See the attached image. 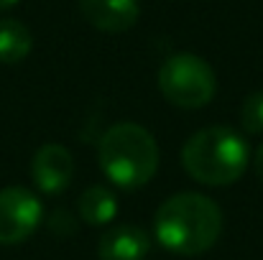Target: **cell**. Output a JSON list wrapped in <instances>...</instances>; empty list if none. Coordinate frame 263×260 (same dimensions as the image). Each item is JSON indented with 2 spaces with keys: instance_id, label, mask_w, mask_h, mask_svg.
Here are the masks:
<instances>
[{
  "instance_id": "52a82bcc",
  "label": "cell",
  "mask_w": 263,
  "mask_h": 260,
  "mask_svg": "<svg viewBox=\"0 0 263 260\" xmlns=\"http://www.w3.org/2000/svg\"><path fill=\"white\" fill-rule=\"evenodd\" d=\"M80 13L92 28L105 33H123L141 18L138 0H80Z\"/></svg>"
},
{
  "instance_id": "8fae6325",
  "label": "cell",
  "mask_w": 263,
  "mask_h": 260,
  "mask_svg": "<svg viewBox=\"0 0 263 260\" xmlns=\"http://www.w3.org/2000/svg\"><path fill=\"white\" fill-rule=\"evenodd\" d=\"M240 125L251 135L263 133V92H253L240 105Z\"/></svg>"
},
{
  "instance_id": "ba28073f",
  "label": "cell",
  "mask_w": 263,
  "mask_h": 260,
  "mask_svg": "<svg viewBox=\"0 0 263 260\" xmlns=\"http://www.w3.org/2000/svg\"><path fill=\"white\" fill-rule=\"evenodd\" d=\"M151 250V237L143 227L115 225L97 243L100 260H143Z\"/></svg>"
},
{
  "instance_id": "7c38bea8",
  "label": "cell",
  "mask_w": 263,
  "mask_h": 260,
  "mask_svg": "<svg viewBox=\"0 0 263 260\" xmlns=\"http://www.w3.org/2000/svg\"><path fill=\"white\" fill-rule=\"evenodd\" d=\"M253 169H256V176L263 181V143L258 146V151H256V156H253Z\"/></svg>"
},
{
  "instance_id": "4fadbf2b",
  "label": "cell",
  "mask_w": 263,
  "mask_h": 260,
  "mask_svg": "<svg viewBox=\"0 0 263 260\" xmlns=\"http://www.w3.org/2000/svg\"><path fill=\"white\" fill-rule=\"evenodd\" d=\"M18 0H0V10H5V8H13Z\"/></svg>"
},
{
  "instance_id": "7a4b0ae2",
  "label": "cell",
  "mask_w": 263,
  "mask_h": 260,
  "mask_svg": "<svg viewBox=\"0 0 263 260\" xmlns=\"http://www.w3.org/2000/svg\"><path fill=\"white\" fill-rule=\"evenodd\" d=\"M159 143L138 123L110 125L97 143V161L102 173L118 189H141L159 171Z\"/></svg>"
},
{
  "instance_id": "9c48e42d",
  "label": "cell",
  "mask_w": 263,
  "mask_h": 260,
  "mask_svg": "<svg viewBox=\"0 0 263 260\" xmlns=\"http://www.w3.org/2000/svg\"><path fill=\"white\" fill-rule=\"evenodd\" d=\"M77 209H80V217L87 225L102 227V225H107V222L115 219V214H118V199H115V194L107 186L92 184V186H87L82 191V196L77 202Z\"/></svg>"
},
{
  "instance_id": "3957f363",
  "label": "cell",
  "mask_w": 263,
  "mask_h": 260,
  "mask_svg": "<svg viewBox=\"0 0 263 260\" xmlns=\"http://www.w3.org/2000/svg\"><path fill=\"white\" fill-rule=\"evenodd\" d=\"M184 171L204 186H230L251 164L248 143L228 125L202 128L181 148Z\"/></svg>"
},
{
  "instance_id": "30bf717a",
  "label": "cell",
  "mask_w": 263,
  "mask_h": 260,
  "mask_svg": "<svg viewBox=\"0 0 263 260\" xmlns=\"http://www.w3.org/2000/svg\"><path fill=\"white\" fill-rule=\"evenodd\" d=\"M33 36L15 18H0V64H18L31 54Z\"/></svg>"
},
{
  "instance_id": "8992f818",
  "label": "cell",
  "mask_w": 263,
  "mask_h": 260,
  "mask_svg": "<svg viewBox=\"0 0 263 260\" xmlns=\"http://www.w3.org/2000/svg\"><path fill=\"white\" fill-rule=\"evenodd\" d=\"M31 178L44 194H62L74 178V158L59 143H46L31 161Z\"/></svg>"
},
{
  "instance_id": "6da1fadb",
  "label": "cell",
  "mask_w": 263,
  "mask_h": 260,
  "mask_svg": "<svg viewBox=\"0 0 263 260\" xmlns=\"http://www.w3.org/2000/svg\"><path fill=\"white\" fill-rule=\"evenodd\" d=\"M154 232L169 253L199 255L217 243L222 232V212L210 196L181 191L159 207Z\"/></svg>"
},
{
  "instance_id": "277c9868",
  "label": "cell",
  "mask_w": 263,
  "mask_h": 260,
  "mask_svg": "<svg viewBox=\"0 0 263 260\" xmlns=\"http://www.w3.org/2000/svg\"><path fill=\"white\" fill-rule=\"evenodd\" d=\"M161 94L184 110H197L212 102L217 79L212 67L197 54H174L159 69Z\"/></svg>"
},
{
  "instance_id": "5b68a950",
  "label": "cell",
  "mask_w": 263,
  "mask_h": 260,
  "mask_svg": "<svg viewBox=\"0 0 263 260\" xmlns=\"http://www.w3.org/2000/svg\"><path fill=\"white\" fill-rule=\"evenodd\" d=\"M41 202L26 186L0 189V245H18L41 225Z\"/></svg>"
}]
</instances>
